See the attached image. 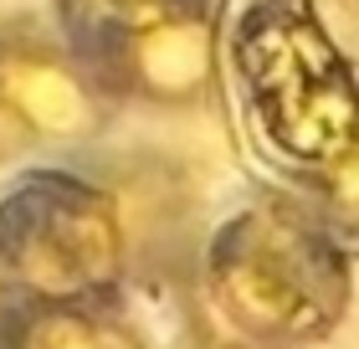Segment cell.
<instances>
[{
  "instance_id": "7a4b0ae2",
  "label": "cell",
  "mask_w": 359,
  "mask_h": 349,
  "mask_svg": "<svg viewBox=\"0 0 359 349\" xmlns=\"http://www.w3.org/2000/svg\"><path fill=\"white\" fill-rule=\"evenodd\" d=\"M226 93L287 190H313L359 149V62L318 0H231Z\"/></svg>"
},
{
  "instance_id": "5b68a950",
  "label": "cell",
  "mask_w": 359,
  "mask_h": 349,
  "mask_svg": "<svg viewBox=\"0 0 359 349\" xmlns=\"http://www.w3.org/2000/svg\"><path fill=\"white\" fill-rule=\"evenodd\" d=\"M226 11L231 0H165L134 21L83 41L118 108L210 113L226 103Z\"/></svg>"
},
{
  "instance_id": "52a82bcc",
  "label": "cell",
  "mask_w": 359,
  "mask_h": 349,
  "mask_svg": "<svg viewBox=\"0 0 359 349\" xmlns=\"http://www.w3.org/2000/svg\"><path fill=\"white\" fill-rule=\"evenodd\" d=\"M165 6V0H46V21H52L62 37H67L72 46H83L93 37H103V31L134 21V15Z\"/></svg>"
},
{
  "instance_id": "8992f818",
  "label": "cell",
  "mask_w": 359,
  "mask_h": 349,
  "mask_svg": "<svg viewBox=\"0 0 359 349\" xmlns=\"http://www.w3.org/2000/svg\"><path fill=\"white\" fill-rule=\"evenodd\" d=\"M0 349H154L144 324L123 303L77 308H15Z\"/></svg>"
},
{
  "instance_id": "3957f363",
  "label": "cell",
  "mask_w": 359,
  "mask_h": 349,
  "mask_svg": "<svg viewBox=\"0 0 359 349\" xmlns=\"http://www.w3.org/2000/svg\"><path fill=\"white\" fill-rule=\"evenodd\" d=\"M139 221L118 185L77 164H31L0 185V293L11 308L123 303Z\"/></svg>"
},
{
  "instance_id": "6da1fadb",
  "label": "cell",
  "mask_w": 359,
  "mask_h": 349,
  "mask_svg": "<svg viewBox=\"0 0 359 349\" xmlns=\"http://www.w3.org/2000/svg\"><path fill=\"white\" fill-rule=\"evenodd\" d=\"M180 308L201 349H313L354 308V246L308 195L272 185L190 246Z\"/></svg>"
},
{
  "instance_id": "277c9868",
  "label": "cell",
  "mask_w": 359,
  "mask_h": 349,
  "mask_svg": "<svg viewBox=\"0 0 359 349\" xmlns=\"http://www.w3.org/2000/svg\"><path fill=\"white\" fill-rule=\"evenodd\" d=\"M118 113L93 62L46 15H0V170L67 164L103 144Z\"/></svg>"
}]
</instances>
